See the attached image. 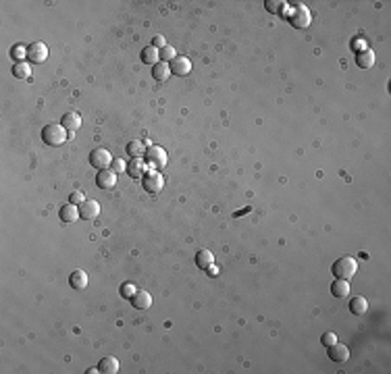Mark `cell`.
<instances>
[{
    "mask_svg": "<svg viewBox=\"0 0 391 374\" xmlns=\"http://www.w3.org/2000/svg\"><path fill=\"white\" fill-rule=\"evenodd\" d=\"M210 264H215V254H212L210 250H200L196 254V266L202 268V271H206Z\"/></svg>",
    "mask_w": 391,
    "mask_h": 374,
    "instance_id": "ffe728a7",
    "label": "cell"
},
{
    "mask_svg": "<svg viewBox=\"0 0 391 374\" xmlns=\"http://www.w3.org/2000/svg\"><path fill=\"white\" fill-rule=\"evenodd\" d=\"M310 21H312V15H310V10H308V6L306 4H295V6H291V10H289V23L293 27H298V29H306L308 25H310Z\"/></svg>",
    "mask_w": 391,
    "mask_h": 374,
    "instance_id": "3957f363",
    "label": "cell"
},
{
    "mask_svg": "<svg viewBox=\"0 0 391 374\" xmlns=\"http://www.w3.org/2000/svg\"><path fill=\"white\" fill-rule=\"evenodd\" d=\"M113 154L109 150H104V148H98V150H94L92 154H90V165L94 167V169H98V171H106V169H111V165H113Z\"/></svg>",
    "mask_w": 391,
    "mask_h": 374,
    "instance_id": "5b68a950",
    "label": "cell"
},
{
    "mask_svg": "<svg viewBox=\"0 0 391 374\" xmlns=\"http://www.w3.org/2000/svg\"><path fill=\"white\" fill-rule=\"evenodd\" d=\"M141 63H146V65H156V63H160V50H156L154 46H148V48H144L141 50Z\"/></svg>",
    "mask_w": 391,
    "mask_h": 374,
    "instance_id": "44dd1931",
    "label": "cell"
},
{
    "mask_svg": "<svg viewBox=\"0 0 391 374\" xmlns=\"http://www.w3.org/2000/svg\"><path fill=\"white\" fill-rule=\"evenodd\" d=\"M146 162L148 167L154 171H160L167 167V152H164L160 146H148L146 150Z\"/></svg>",
    "mask_w": 391,
    "mask_h": 374,
    "instance_id": "277c9868",
    "label": "cell"
},
{
    "mask_svg": "<svg viewBox=\"0 0 391 374\" xmlns=\"http://www.w3.org/2000/svg\"><path fill=\"white\" fill-rule=\"evenodd\" d=\"M98 372H104V374H115L119 372V360L113 358V356H106L98 362Z\"/></svg>",
    "mask_w": 391,
    "mask_h": 374,
    "instance_id": "2e32d148",
    "label": "cell"
},
{
    "mask_svg": "<svg viewBox=\"0 0 391 374\" xmlns=\"http://www.w3.org/2000/svg\"><path fill=\"white\" fill-rule=\"evenodd\" d=\"M189 71H192V61H189L187 56L177 54L173 61H171V73H175V75H187Z\"/></svg>",
    "mask_w": 391,
    "mask_h": 374,
    "instance_id": "9c48e42d",
    "label": "cell"
},
{
    "mask_svg": "<svg viewBox=\"0 0 391 374\" xmlns=\"http://www.w3.org/2000/svg\"><path fill=\"white\" fill-rule=\"evenodd\" d=\"M69 285L73 287V289H77V291L86 289V287H88V273H86V271H81V268L73 271V273L69 275Z\"/></svg>",
    "mask_w": 391,
    "mask_h": 374,
    "instance_id": "7c38bea8",
    "label": "cell"
},
{
    "mask_svg": "<svg viewBox=\"0 0 391 374\" xmlns=\"http://www.w3.org/2000/svg\"><path fill=\"white\" fill-rule=\"evenodd\" d=\"M356 65H358L360 69H371V67L375 65V52H371V50H360V52L356 54Z\"/></svg>",
    "mask_w": 391,
    "mask_h": 374,
    "instance_id": "603a6c76",
    "label": "cell"
},
{
    "mask_svg": "<svg viewBox=\"0 0 391 374\" xmlns=\"http://www.w3.org/2000/svg\"><path fill=\"white\" fill-rule=\"evenodd\" d=\"M331 293H333L335 297H346L350 293V283H348L346 279L333 280V285H331Z\"/></svg>",
    "mask_w": 391,
    "mask_h": 374,
    "instance_id": "cb8c5ba5",
    "label": "cell"
},
{
    "mask_svg": "<svg viewBox=\"0 0 391 374\" xmlns=\"http://www.w3.org/2000/svg\"><path fill=\"white\" fill-rule=\"evenodd\" d=\"M141 181H144L146 191H150V193L160 191V189H162V185H164L162 175H160L158 171H154V169H150V171L144 175V177H141Z\"/></svg>",
    "mask_w": 391,
    "mask_h": 374,
    "instance_id": "8992f818",
    "label": "cell"
},
{
    "mask_svg": "<svg viewBox=\"0 0 391 374\" xmlns=\"http://www.w3.org/2000/svg\"><path fill=\"white\" fill-rule=\"evenodd\" d=\"M175 56H177V50L173 48V46H169V44L160 50V61H162V63H171Z\"/></svg>",
    "mask_w": 391,
    "mask_h": 374,
    "instance_id": "83f0119b",
    "label": "cell"
},
{
    "mask_svg": "<svg viewBox=\"0 0 391 374\" xmlns=\"http://www.w3.org/2000/svg\"><path fill=\"white\" fill-rule=\"evenodd\" d=\"M135 291H137V289H135L133 283H123L121 289H119V293H121L123 299H131V297L135 295Z\"/></svg>",
    "mask_w": 391,
    "mask_h": 374,
    "instance_id": "4316f807",
    "label": "cell"
},
{
    "mask_svg": "<svg viewBox=\"0 0 391 374\" xmlns=\"http://www.w3.org/2000/svg\"><path fill=\"white\" fill-rule=\"evenodd\" d=\"M152 46H154V48H156V50H162L164 46H167V40H164L162 36H154V42H152Z\"/></svg>",
    "mask_w": 391,
    "mask_h": 374,
    "instance_id": "d6a6232c",
    "label": "cell"
},
{
    "mask_svg": "<svg viewBox=\"0 0 391 374\" xmlns=\"http://www.w3.org/2000/svg\"><path fill=\"white\" fill-rule=\"evenodd\" d=\"M67 129L63 125H56V123H52V125H46L44 129H42V139H44V144H48V146H63L65 142H67Z\"/></svg>",
    "mask_w": 391,
    "mask_h": 374,
    "instance_id": "7a4b0ae2",
    "label": "cell"
},
{
    "mask_svg": "<svg viewBox=\"0 0 391 374\" xmlns=\"http://www.w3.org/2000/svg\"><path fill=\"white\" fill-rule=\"evenodd\" d=\"M29 73H31V69H29L27 63H17V65H13V75H15L17 79H27Z\"/></svg>",
    "mask_w": 391,
    "mask_h": 374,
    "instance_id": "484cf974",
    "label": "cell"
},
{
    "mask_svg": "<svg viewBox=\"0 0 391 374\" xmlns=\"http://www.w3.org/2000/svg\"><path fill=\"white\" fill-rule=\"evenodd\" d=\"M58 216H61L63 223H75V220L79 218V208H77L75 204H67V206L61 208Z\"/></svg>",
    "mask_w": 391,
    "mask_h": 374,
    "instance_id": "e0dca14e",
    "label": "cell"
},
{
    "mask_svg": "<svg viewBox=\"0 0 391 374\" xmlns=\"http://www.w3.org/2000/svg\"><path fill=\"white\" fill-rule=\"evenodd\" d=\"M61 125L65 127L69 133H73V131H77L79 127H81V116L77 112H67V114H63Z\"/></svg>",
    "mask_w": 391,
    "mask_h": 374,
    "instance_id": "9a60e30c",
    "label": "cell"
},
{
    "mask_svg": "<svg viewBox=\"0 0 391 374\" xmlns=\"http://www.w3.org/2000/svg\"><path fill=\"white\" fill-rule=\"evenodd\" d=\"M27 58H29V63H44L46 58H48V46H46L44 42H33V44H29V48H27Z\"/></svg>",
    "mask_w": 391,
    "mask_h": 374,
    "instance_id": "52a82bcc",
    "label": "cell"
},
{
    "mask_svg": "<svg viewBox=\"0 0 391 374\" xmlns=\"http://www.w3.org/2000/svg\"><path fill=\"white\" fill-rule=\"evenodd\" d=\"M79 216L84 220H96L100 216V204L94 200H86L79 206Z\"/></svg>",
    "mask_w": 391,
    "mask_h": 374,
    "instance_id": "ba28073f",
    "label": "cell"
},
{
    "mask_svg": "<svg viewBox=\"0 0 391 374\" xmlns=\"http://www.w3.org/2000/svg\"><path fill=\"white\" fill-rule=\"evenodd\" d=\"M111 171L117 173V175H119V173H127V162L123 158H115L113 165H111Z\"/></svg>",
    "mask_w": 391,
    "mask_h": 374,
    "instance_id": "f546056e",
    "label": "cell"
},
{
    "mask_svg": "<svg viewBox=\"0 0 391 374\" xmlns=\"http://www.w3.org/2000/svg\"><path fill=\"white\" fill-rule=\"evenodd\" d=\"M219 273H221V268L215 266V264H210V266L206 268V275H208V277H219Z\"/></svg>",
    "mask_w": 391,
    "mask_h": 374,
    "instance_id": "836d02e7",
    "label": "cell"
},
{
    "mask_svg": "<svg viewBox=\"0 0 391 374\" xmlns=\"http://www.w3.org/2000/svg\"><path fill=\"white\" fill-rule=\"evenodd\" d=\"M321 343H323L325 347H331L333 343H337V335H335V333H325V335L321 337Z\"/></svg>",
    "mask_w": 391,
    "mask_h": 374,
    "instance_id": "1f68e13d",
    "label": "cell"
},
{
    "mask_svg": "<svg viewBox=\"0 0 391 374\" xmlns=\"http://www.w3.org/2000/svg\"><path fill=\"white\" fill-rule=\"evenodd\" d=\"M96 185L100 187V189H113V187L117 185V173H113V171H100L98 175H96Z\"/></svg>",
    "mask_w": 391,
    "mask_h": 374,
    "instance_id": "30bf717a",
    "label": "cell"
},
{
    "mask_svg": "<svg viewBox=\"0 0 391 374\" xmlns=\"http://www.w3.org/2000/svg\"><path fill=\"white\" fill-rule=\"evenodd\" d=\"M356 271H358V264L352 256H341V258H337L333 262V266H331V273L337 279H346V280L356 275Z\"/></svg>",
    "mask_w": 391,
    "mask_h": 374,
    "instance_id": "6da1fadb",
    "label": "cell"
},
{
    "mask_svg": "<svg viewBox=\"0 0 391 374\" xmlns=\"http://www.w3.org/2000/svg\"><path fill=\"white\" fill-rule=\"evenodd\" d=\"M327 349H329V358L333 362H337V364H341V362H346L350 358V349L346 345H341V343H333Z\"/></svg>",
    "mask_w": 391,
    "mask_h": 374,
    "instance_id": "4fadbf2b",
    "label": "cell"
},
{
    "mask_svg": "<svg viewBox=\"0 0 391 374\" xmlns=\"http://www.w3.org/2000/svg\"><path fill=\"white\" fill-rule=\"evenodd\" d=\"M131 306L137 308V310H148L152 306V295L144 289H137L135 295L131 297Z\"/></svg>",
    "mask_w": 391,
    "mask_h": 374,
    "instance_id": "8fae6325",
    "label": "cell"
},
{
    "mask_svg": "<svg viewBox=\"0 0 391 374\" xmlns=\"http://www.w3.org/2000/svg\"><path fill=\"white\" fill-rule=\"evenodd\" d=\"M366 310H369V301H366L362 295L352 297V301H350V312L354 314V316H364Z\"/></svg>",
    "mask_w": 391,
    "mask_h": 374,
    "instance_id": "d6986e66",
    "label": "cell"
},
{
    "mask_svg": "<svg viewBox=\"0 0 391 374\" xmlns=\"http://www.w3.org/2000/svg\"><path fill=\"white\" fill-rule=\"evenodd\" d=\"M285 0H266L264 2V8L268 10V13H272V15H281L283 10H285Z\"/></svg>",
    "mask_w": 391,
    "mask_h": 374,
    "instance_id": "d4e9b609",
    "label": "cell"
},
{
    "mask_svg": "<svg viewBox=\"0 0 391 374\" xmlns=\"http://www.w3.org/2000/svg\"><path fill=\"white\" fill-rule=\"evenodd\" d=\"M152 77L156 79V81H167L169 77H171V65L169 63H156L152 67Z\"/></svg>",
    "mask_w": 391,
    "mask_h": 374,
    "instance_id": "ac0fdd59",
    "label": "cell"
},
{
    "mask_svg": "<svg viewBox=\"0 0 391 374\" xmlns=\"http://www.w3.org/2000/svg\"><path fill=\"white\" fill-rule=\"evenodd\" d=\"M127 154H131L133 158H141V156H146V150H148V146L144 144V142H139V139H133V142H129L127 144Z\"/></svg>",
    "mask_w": 391,
    "mask_h": 374,
    "instance_id": "7402d4cb",
    "label": "cell"
},
{
    "mask_svg": "<svg viewBox=\"0 0 391 374\" xmlns=\"http://www.w3.org/2000/svg\"><path fill=\"white\" fill-rule=\"evenodd\" d=\"M94 372H98V366H94V368H88V374H94Z\"/></svg>",
    "mask_w": 391,
    "mask_h": 374,
    "instance_id": "e575fe53",
    "label": "cell"
},
{
    "mask_svg": "<svg viewBox=\"0 0 391 374\" xmlns=\"http://www.w3.org/2000/svg\"><path fill=\"white\" fill-rule=\"evenodd\" d=\"M84 202H86V193L79 191V189L69 195V204H75L77 206V204H84Z\"/></svg>",
    "mask_w": 391,
    "mask_h": 374,
    "instance_id": "4dcf8cb0",
    "label": "cell"
},
{
    "mask_svg": "<svg viewBox=\"0 0 391 374\" xmlns=\"http://www.w3.org/2000/svg\"><path fill=\"white\" fill-rule=\"evenodd\" d=\"M146 169H150V167H148V162H144V158H133L131 162H129L127 173L131 175L133 179H137V177H144V175H146Z\"/></svg>",
    "mask_w": 391,
    "mask_h": 374,
    "instance_id": "5bb4252c",
    "label": "cell"
},
{
    "mask_svg": "<svg viewBox=\"0 0 391 374\" xmlns=\"http://www.w3.org/2000/svg\"><path fill=\"white\" fill-rule=\"evenodd\" d=\"M10 56H13L17 63H23V58H27V48L25 46H15V48H10Z\"/></svg>",
    "mask_w": 391,
    "mask_h": 374,
    "instance_id": "f1b7e54d",
    "label": "cell"
}]
</instances>
